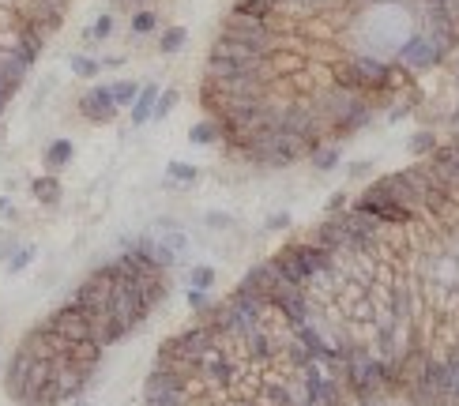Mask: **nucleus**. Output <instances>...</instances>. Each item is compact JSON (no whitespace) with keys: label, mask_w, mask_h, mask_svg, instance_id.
Masks as SVG:
<instances>
[{"label":"nucleus","mask_w":459,"mask_h":406,"mask_svg":"<svg viewBox=\"0 0 459 406\" xmlns=\"http://www.w3.org/2000/svg\"><path fill=\"white\" fill-rule=\"evenodd\" d=\"M30 188H34V196H38L42 203H57V200H61V181H57V177H38Z\"/></svg>","instance_id":"nucleus-18"},{"label":"nucleus","mask_w":459,"mask_h":406,"mask_svg":"<svg viewBox=\"0 0 459 406\" xmlns=\"http://www.w3.org/2000/svg\"><path fill=\"white\" fill-rule=\"evenodd\" d=\"M317 249H324V252H332V256H343L346 252V234H343V222H339V214H332V218H324L317 229H312V237H309Z\"/></svg>","instance_id":"nucleus-11"},{"label":"nucleus","mask_w":459,"mask_h":406,"mask_svg":"<svg viewBox=\"0 0 459 406\" xmlns=\"http://www.w3.org/2000/svg\"><path fill=\"white\" fill-rule=\"evenodd\" d=\"M98 60H91V57H72V71H76L79 79H91V76H98Z\"/></svg>","instance_id":"nucleus-27"},{"label":"nucleus","mask_w":459,"mask_h":406,"mask_svg":"<svg viewBox=\"0 0 459 406\" xmlns=\"http://www.w3.org/2000/svg\"><path fill=\"white\" fill-rule=\"evenodd\" d=\"M189 139L192 143H200V147H207V143H215V139H222V132H219V124L207 117V121H200V124H192V132H189Z\"/></svg>","instance_id":"nucleus-17"},{"label":"nucleus","mask_w":459,"mask_h":406,"mask_svg":"<svg viewBox=\"0 0 459 406\" xmlns=\"http://www.w3.org/2000/svg\"><path fill=\"white\" fill-rule=\"evenodd\" d=\"M237 350H241L245 357H253V361H271V357H279V354H283V342H279L275 335H271V324L264 320L260 328H256L253 335H248L245 342H241Z\"/></svg>","instance_id":"nucleus-7"},{"label":"nucleus","mask_w":459,"mask_h":406,"mask_svg":"<svg viewBox=\"0 0 459 406\" xmlns=\"http://www.w3.org/2000/svg\"><path fill=\"white\" fill-rule=\"evenodd\" d=\"M155 102H158V87H155V83H143L140 94H136V102H132V124H136V128L151 121V113H155Z\"/></svg>","instance_id":"nucleus-14"},{"label":"nucleus","mask_w":459,"mask_h":406,"mask_svg":"<svg viewBox=\"0 0 459 406\" xmlns=\"http://www.w3.org/2000/svg\"><path fill=\"white\" fill-rule=\"evenodd\" d=\"M237 150L256 166H290L305 155L301 143L290 139L283 132H256V135H248V139H241Z\"/></svg>","instance_id":"nucleus-2"},{"label":"nucleus","mask_w":459,"mask_h":406,"mask_svg":"<svg viewBox=\"0 0 459 406\" xmlns=\"http://www.w3.org/2000/svg\"><path fill=\"white\" fill-rule=\"evenodd\" d=\"M437 147H440V143H437V135H433V132H418L414 139H410V150H414V155H433Z\"/></svg>","instance_id":"nucleus-25"},{"label":"nucleus","mask_w":459,"mask_h":406,"mask_svg":"<svg viewBox=\"0 0 459 406\" xmlns=\"http://www.w3.org/2000/svg\"><path fill=\"white\" fill-rule=\"evenodd\" d=\"M114 34V15H98V23L91 27V38H109Z\"/></svg>","instance_id":"nucleus-29"},{"label":"nucleus","mask_w":459,"mask_h":406,"mask_svg":"<svg viewBox=\"0 0 459 406\" xmlns=\"http://www.w3.org/2000/svg\"><path fill=\"white\" fill-rule=\"evenodd\" d=\"M448 406H459V357H448Z\"/></svg>","instance_id":"nucleus-24"},{"label":"nucleus","mask_w":459,"mask_h":406,"mask_svg":"<svg viewBox=\"0 0 459 406\" xmlns=\"http://www.w3.org/2000/svg\"><path fill=\"white\" fill-rule=\"evenodd\" d=\"M312 166H317V170H335V166H339V147H324V143H320V147L312 150Z\"/></svg>","instance_id":"nucleus-21"},{"label":"nucleus","mask_w":459,"mask_h":406,"mask_svg":"<svg viewBox=\"0 0 459 406\" xmlns=\"http://www.w3.org/2000/svg\"><path fill=\"white\" fill-rule=\"evenodd\" d=\"M365 406H373V403H365Z\"/></svg>","instance_id":"nucleus-39"},{"label":"nucleus","mask_w":459,"mask_h":406,"mask_svg":"<svg viewBox=\"0 0 459 406\" xmlns=\"http://www.w3.org/2000/svg\"><path fill=\"white\" fill-rule=\"evenodd\" d=\"M184 42H189V30H184V27H166V34H162V53H181Z\"/></svg>","instance_id":"nucleus-19"},{"label":"nucleus","mask_w":459,"mask_h":406,"mask_svg":"<svg viewBox=\"0 0 459 406\" xmlns=\"http://www.w3.org/2000/svg\"><path fill=\"white\" fill-rule=\"evenodd\" d=\"M354 207H358V211H365V214H373L381 226H407V222L414 218V211H410V207L388 200V196L373 192V188H365V196H361Z\"/></svg>","instance_id":"nucleus-6"},{"label":"nucleus","mask_w":459,"mask_h":406,"mask_svg":"<svg viewBox=\"0 0 459 406\" xmlns=\"http://www.w3.org/2000/svg\"><path fill=\"white\" fill-rule=\"evenodd\" d=\"M346 211V192H335L332 203H328V214H343Z\"/></svg>","instance_id":"nucleus-32"},{"label":"nucleus","mask_w":459,"mask_h":406,"mask_svg":"<svg viewBox=\"0 0 459 406\" xmlns=\"http://www.w3.org/2000/svg\"><path fill=\"white\" fill-rule=\"evenodd\" d=\"M399 60H403V65H407V68H418V71H425V68H433V65H437V60H440V53L433 49V42H429V38H425V34H418V38H410V42L403 45V49H399Z\"/></svg>","instance_id":"nucleus-10"},{"label":"nucleus","mask_w":459,"mask_h":406,"mask_svg":"<svg viewBox=\"0 0 459 406\" xmlns=\"http://www.w3.org/2000/svg\"><path fill=\"white\" fill-rule=\"evenodd\" d=\"M173 106H177V91H158V102H155L151 121H166V117L173 113Z\"/></svg>","instance_id":"nucleus-22"},{"label":"nucleus","mask_w":459,"mask_h":406,"mask_svg":"<svg viewBox=\"0 0 459 406\" xmlns=\"http://www.w3.org/2000/svg\"><path fill=\"white\" fill-rule=\"evenodd\" d=\"M260 403L264 406H294V387H290V380H264L260 384Z\"/></svg>","instance_id":"nucleus-13"},{"label":"nucleus","mask_w":459,"mask_h":406,"mask_svg":"<svg viewBox=\"0 0 459 406\" xmlns=\"http://www.w3.org/2000/svg\"><path fill=\"white\" fill-rule=\"evenodd\" d=\"M38 4H45V8H57V12H64V8H68V0H38Z\"/></svg>","instance_id":"nucleus-35"},{"label":"nucleus","mask_w":459,"mask_h":406,"mask_svg":"<svg viewBox=\"0 0 459 406\" xmlns=\"http://www.w3.org/2000/svg\"><path fill=\"white\" fill-rule=\"evenodd\" d=\"M219 42H230V45H241L248 53H260V57H275V45H279V34L271 30V23H260V19H245V15H230L222 23V34Z\"/></svg>","instance_id":"nucleus-3"},{"label":"nucleus","mask_w":459,"mask_h":406,"mask_svg":"<svg viewBox=\"0 0 459 406\" xmlns=\"http://www.w3.org/2000/svg\"><path fill=\"white\" fill-rule=\"evenodd\" d=\"M241 286H248V290H256L260 297H271V293L279 290V286H286L283 278H279V271L271 267V260H264V264L248 267V275L241 278Z\"/></svg>","instance_id":"nucleus-12"},{"label":"nucleus","mask_w":459,"mask_h":406,"mask_svg":"<svg viewBox=\"0 0 459 406\" xmlns=\"http://www.w3.org/2000/svg\"><path fill=\"white\" fill-rule=\"evenodd\" d=\"M155 23H158L155 12H136L132 15V34H151V30H155Z\"/></svg>","instance_id":"nucleus-26"},{"label":"nucleus","mask_w":459,"mask_h":406,"mask_svg":"<svg viewBox=\"0 0 459 406\" xmlns=\"http://www.w3.org/2000/svg\"><path fill=\"white\" fill-rule=\"evenodd\" d=\"M211 286H215V271L211 267H204V264L192 267V290H211Z\"/></svg>","instance_id":"nucleus-28"},{"label":"nucleus","mask_w":459,"mask_h":406,"mask_svg":"<svg viewBox=\"0 0 459 406\" xmlns=\"http://www.w3.org/2000/svg\"><path fill=\"white\" fill-rule=\"evenodd\" d=\"M399 83V71L381 57H350L346 65L335 68V87L343 91H354V94H365V91H392Z\"/></svg>","instance_id":"nucleus-1"},{"label":"nucleus","mask_w":459,"mask_h":406,"mask_svg":"<svg viewBox=\"0 0 459 406\" xmlns=\"http://www.w3.org/2000/svg\"><path fill=\"white\" fill-rule=\"evenodd\" d=\"M79 109H83L87 121L102 124V121H114L117 106H114V94H109V87H91V91L79 98Z\"/></svg>","instance_id":"nucleus-9"},{"label":"nucleus","mask_w":459,"mask_h":406,"mask_svg":"<svg viewBox=\"0 0 459 406\" xmlns=\"http://www.w3.org/2000/svg\"><path fill=\"white\" fill-rule=\"evenodd\" d=\"M233 376H237V365H233V357H230V346L215 342V346H207L204 354H200V361H196V380H200V384L230 387Z\"/></svg>","instance_id":"nucleus-5"},{"label":"nucleus","mask_w":459,"mask_h":406,"mask_svg":"<svg viewBox=\"0 0 459 406\" xmlns=\"http://www.w3.org/2000/svg\"><path fill=\"white\" fill-rule=\"evenodd\" d=\"M233 15H245V19H260V23H271V8H264L260 0H237L233 4Z\"/></svg>","instance_id":"nucleus-16"},{"label":"nucleus","mask_w":459,"mask_h":406,"mask_svg":"<svg viewBox=\"0 0 459 406\" xmlns=\"http://www.w3.org/2000/svg\"><path fill=\"white\" fill-rule=\"evenodd\" d=\"M260 4H264V8H271V12H275V8H279V4H286V0H260Z\"/></svg>","instance_id":"nucleus-36"},{"label":"nucleus","mask_w":459,"mask_h":406,"mask_svg":"<svg viewBox=\"0 0 459 406\" xmlns=\"http://www.w3.org/2000/svg\"><path fill=\"white\" fill-rule=\"evenodd\" d=\"M189 305L196 308V313H207V308H211V297H207V290H189Z\"/></svg>","instance_id":"nucleus-30"},{"label":"nucleus","mask_w":459,"mask_h":406,"mask_svg":"<svg viewBox=\"0 0 459 406\" xmlns=\"http://www.w3.org/2000/svg\"><path fill=\"white\" fill-rule=\"evenodd\" d=\"M268 305H271V313H275L290 331H297V328H305V324H312V297H309L305 290H294V286H279V290L268 297Z\"/></svg>","instance_id":"nucleus-4"},{"label":"nucleus","mask_w":459,"mask_h":406,"mask_svg":"<svg viewBox=\"0 0 459 406\" xmlns=\"http://www.w3.org/2000/svg\"><path fill=\"white\" fill-rule=\"evenodd\" d=\"M30 256H34V249H30V245H27V249H19V256H15V260H12V264H8V267H12V271H23V267L30 264Z\"/></svg>","instance_id":"nucleus-31"},{"label":"nucleus","mask_w":459,"mask_h":406,"mask_svg":"<svg viewBox=\"0 0 459 406\" xmlns=\"http://www.w3.org/2000/svg\"><path fill=\"white\" fill-rule=\"evenodd\" d=\"M109 94H114V106H132L136 94H140V87H136L132 79H125V83H114V87H109Z\"/></svg>","instance_id":"nucleus-20"},{"label":"nucleus","mask_w":459,"mask_h":406,"mask_svg":"<svg viewBox=\"0 0 459 406\" xmlns=\"http://www.w3.org/2000/svg\"><path fill=\"white\" fill-rule=\"evenodd\" d=\"M283 226H290V214L286 211H279V214H271V218H268V229H283Z\"/></svg>","instance_id":"nucleus-33"},{"label":"nucleus","mask_w":459,"mask_h":406,"mask_svg":"<svg viewBox=\"0 0 459 406\" xmlns=\"http://www.w3.org/2000/svg\"><path fill=\"white\" fill-rule=\"evenodd\" d=\"M166 177L181 181V185H189V181L200 177V170H196V166H189V162H170V166H166Z\"/></svg>","instance_id":"nucleus-23"},{"label":"nucleus","mask_w":459,"mask_h":406,"mask_svg":"<svg viewBox=\"0 0 459 406\" xmlns=\"http://www.w3.org/2000/svg\"><path fill=\"white\" fill-rule=\"evenodd\" d=\"M452 124H456V128H459V109H456V113H452Z\"/></svg>","instance_id":"nucleus-38"},{"label":"nucleus","mask_w":459,"mask_h":406,"mask_svg":"<svg viewBox=\"0 0 459 406\" xmlns=\"http://www.w3.org/2000/svg\"><path fill=\"white\" fill-rule=\"evenodd\" d=\"M369 170H373L369 162H354V166H350V173H354V177H361V173H369Z\"/></svg>","instance_id":"nucleus-34"},{"label":"nucleus","mask_w":459,"mask_h":406,"mask_svg":"<svg viewBox=\"0 0 459 406\" xmlns=\"http://www.w3.org/2000/svg\"><path fill=\"white\" fill-rule=\"evenodd\" d=\"M369 121H373V106H369L365 94H358V98H354L350 106H346L343 113L332 121V132H335V135H354L358 128H365Z\"/></svg>","instance_id":"nucleus-8"},{"label":"nucleus","mask_w":459,"mask_h":406,"mask_svg":"<svg viewBox=\"0 0 459 406\" xmlns=\"http://www.w3.org/2000/svg\"><path fill=\"white\" fill-rule=\"evenodd\" d=\"M230 406H256V403H245V399H237V403H230Z\"/></svg>","instance_id":"nucleus-37"},{"label":"nucleus","mask_w":459,"mask_h":406,"mask_svg":"<svg viewBox=\"0 0 459 406\" xmlns=\"http://www.w3.org/2000/svg\"><path fill=\"white\" fill-rule=\"evenodd\" d=\"M72 155H76L72 139H53L50 150H45V170H64V166L72 162Z\"/></svg>","instance_id":"nucleus-15"}]
</instances>
